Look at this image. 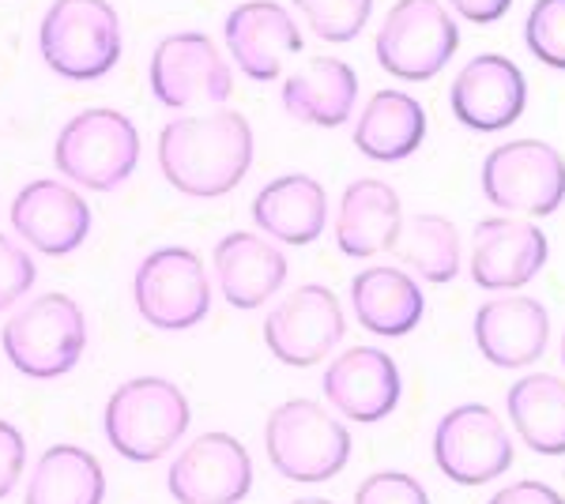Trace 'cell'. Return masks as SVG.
<instances>
[{"label":"cell","mask_w":565,"mask_h":504,"mask_svg":"<svg viewBox=\"0 0 565 504\" xmlns=\"http://www.w3.org/2000/svg\"><path fill=\"white\" fill-rule=\"evenodd\" d=\"M253 167V128L238 109L174 117L159 132V170L181 196L218 200Z\"/></svg>","instance_id":"6da1fadb"},{"label":"cell","mask_w":565,"mask_h":504,"mask_svg":"<svg viewBox=\"0 0 565 504\" xmlns=\"http://www.w3.org/2000/svg\"><path fill=\"white\" fill-rule=\"evenodd\" d=\"M193 421L189 396L167 377H136L109 392L106 441L129 463H159L181 444Z\"/></svg>","instance_id":"7a4b0ae2"},{"label":"cell","mask_w":565,"mask_h":504,"mask_svg":"<svg viewBox=\"0 0 565 504\" xmlns=\"http://www.w3.org/2000/svg\"><path fill=\"white\" fill-rule=\"evenodd\" d=\"M264 452L290 482H328L351 460V433L313 399H287L264 421Z\"/></svg>","instance_id":"3957f363"},{"label":"cell","mask_w":565,"mask_h":504,"mask_svg":"<svg viewBox=\"0 0 565 504\" xmlns=\"http://www.w3.org/2000/svg\"><path fill=\"white\" fill-rule=\"evenodd\" d=\"M0 346L15 373L31 380H57L76 369L87 351V317L76 298L42 294L8 317Z\"/></svg>","instance_id":"277c9868"},{"label":"cell","mask_w":565,"mask_h":504,"mask_svg":"<svg viewBox=\"0 0 565 504\" xmlns=\"http://www.w3.org/2000/svg\"><path fill=\"white\" fill-rule=\"evenodd\" d=\"M121 20L109 0H53L39 26L42 61L57 76L87 84L121 61Z\"/></svg>","instance_id":"5b68a950"},{"label":"cell","mask_w":565,"mask_h":504,"mask_svg":"<svg viewBox=\"0 0 565 504\" xmlns=\"http://www.w3.org/2000/svg\"><path fill=\"white\" fill-rule=\"evenodd\" d=\"M140 162V132L121 109H84L57 132L53 167L72 185L109 192L132 178Z\"/></svg>","instance_id":"8992f818"},{"label":"cell","mask_w":565,"mask_h":504,"mask_svg":"<svg viewBox=\"0 0 565 504\" xmlns=\"http://www.w3.org/2000/svg\"><path fill=\"white\" fill-rule=\"evenodd\" d=\"M136 313L159 332H189L212 313V279L185 245H167L140 260L132 279Z\"/></svg>","instance_id":"52a82bcc"},{"label":"cell","mask_w":565,"mask_h":504,"mask_svg":"<svg viewBox=\"0 0 565 504\" xmlns=\"http://www.w3.org/2000/svg\"><path fill=\"white\" fill-rule=\"evenodd\" d=\"M482 196L509 215L546 218L565 204V159L543 140H513L487 154Z\"/></svg>","instance_id":"ba28073f"},{"label":"cell","mask_w":565,"mask_h":504,"mask_svg":"<svg viewBox=\"0 0 565 504\" xmlns=\"http://www.w3.org/2000/svg\"><path fill=\"white\" fill-rule=\"evenodd\" d=\"M373 45L381 68L407 84H423L452 61L460 31L441 0H396Z\"/></svg>","instance_id":"9c48e42d"},{"label":"cell","mask_w":565,"mask_h":504,"mask_svg":"<svg viewBox=\"0 0 565 504\" xmlns=\"http://www.w3.org/2000/svg\"><path fill=\"white\" fill-rule=\"evenodd\" d=\"M434 463L457 485H487L513 467V433L487 403H460L437 421Z\"/></svg>","instance_id":"30bf717a"},{"label":"cell","mask_w":565,"mask_h":504,"mask_svg":"<svg viewBox=\"0 0 565 504\" xmlns=\"http://www.w3.org/2000/svg\"><path fill=\"white\" fill-rule=\"evenodd\" d=\"M348 335V317L340 298L321 282H302L264 317V346L290 369H309L324 362Z\"/></svg>","instance_id":"8fae6325"},{"label":"cell","mask_w":565,"mask_h":504,"mask_svg":"<svg viewBox=\"0 0 565 504\" xmlns=\"http://www.w3.org/2000/svg\"><path fill=\"white\" fill-rule=\"evenodd\" d=\"M151 95L167 109L218 106L231 98L234 76L218 45L200 31L167 34L151 53Z\"/></svg>","instance_id":"7c38bea8"},{"label":"cell","mask_w":565,"mask_h":504,"mask_svg":"<svg viewBox=\"0 0 565 504\" xmlns=\"http://www.w3.org/2000/svg\"><path fill=\"white\" fill-rule=\"evenodd\" d=\"M178 504H242L253 490V455L231 433H200L167 474Z\"/></svg>","instance_id":"4fadbf2b"},{"label":"cell","mask_w":565,"mask_h":504,"mask_svg":"<svg viewBox=\"0 0 565 504\" xmlns=\"http://www.w3.org/2000/svg\"><path fill=\"white\" fill-rule=\"evenodd\" d=\"M321 392L343 418L373 426V421H385L399 407L404 377H399V365L392 362L388 351L351 346L340 357H332V365L321 377Z\"/></svg>","instance_id":"5bb4252c"},{"label":"cell","mask_w":565,"mask_h":504,"mask_svg":"<svg viewBox=\"0 0 565 504\" xmlns=\"http://www.w3.org/2000/svg\"><path fill=\"white\" fill-rule=\"evenodd\" d=\"M449 106L452 117L471 132H501L521 121L527 106L524 72L501 53H479L452 79Z\"/></svg>","instance_id":"9a60e30c"},{"label":"cell","mask_w":565,"mask_h":504,"mask_svg":"<svg viewBox=\"0 0 565 504\" xmlns=\"http://www.w3.org/2000/svg\"><path fill=\"white\" fill-rule=\"evenodd\" d=\"M551 242L524 218H482L471 234V279L479 290H521L546 268Z\"/></svg>","instance_id":"2e32d148"},{"label":"cell","mask_w":565,"mask_h":504,"mask_svg":"<svg viewBox=\"0 0 565 504\" xmlns=\"http://www.w3.org/2000/svg\"><path fill=\"white\" fill-rule=\"evenodd\" d=\"M12 230L31 245L34 253L45 256H68L87 242L90 234V207L76 189L65 181H31L15 192L12 200Z\"/></svg>","instance_id":"e0dca14e"},{"label":"cell","mask_w":565,"mask_h":504,"mask_svg":"<svg viewBox=\"0 0 565 504\" xmlns=\"http://www.w3.org/2000/svg\"><path fill=\"white\" fill-rule=\"evenodd\" d=\"M226 50L245 79L253 84H271L290 57L302 53V31L295 15L276 0H249L226 15Z\"/></svg>","instance_id":"ac0fdd59"},{"label":"cell","mask_w":565,"mask_h":504,"mask_svg":"<svg viewBox=\"0 0 565 504\" xmlns=\"http://www.w3.org/2000/svg\"><path fill=\"white\" fill-rule=\"evenodd\" d=\"M476 346L494 369H527L551 343V313L540 298L505 294L490 298L476 309Z\"/></svg>","instance_id":"d6986e66"},{"label":"cell","mask_w":565,"mask_h":504,"mask_svg":"<svg viewBox=\"0 0 565 504\" xmlns=\"http://www.w3.org/2000/svg\"><path fill=\"white\" fill-rule=\"evenodd\" d=\"M212 268L223 298L242 313L260 309L287 282V256L279 253V245L249 230L226 234L212 253Z\"/></svg>","instance_id":"ffe728a7"},{"label":"cell","mask_w":565,"mask_h":504,"mask_svg":"<svg viewBox=\"0 0 565 504\" xmlns=\"http://www.w3.org/2000/svg\"><path fill=\"white\" fill-rule=\"evenodd\" d=\"M404 226V207L388 181L359 178L343 189L335 207V245L351 260H370L396 245Z\"/></svg>","instance_id":"44dd1931"},{"label":"cell","mask_w":565,"mask_h":504,"mask_svg":"<svg viewBox=\"0 0 565 504\" xmlns=\"http://www.w3.org/2000/svg\"><path fill=\"white\" fill-rule=\"evenodd\" d=\"M253 223L279 245H309L328 226V196L309 173H282L253 200Z\"/></svg>","instance_id":"7402d4cb"},{"label":"cell","mask_w":565,"mask_h":504,"mask_svg":"<svg viewBox=\"0 0 565 504\" xmlns=\"http://www.w3.org/2000/svg\"><path fill=\"white\" fill-rule=\"evenodd\" d=\"M359 103V76L340 57H313L282 84V109L313 128H340Z\"/></svg>","instance_id":"603a6c76"},{"label":"cell","mask_w":565,"mask_h":504,"mask_svg":"<svg viewBox=\"0 0 565 504\" xmlns=\"http://www.w3.org/2000/svg\"><path fill=\"white\" fill-rule=\"evenodd\" d=\"M351 309L370 335L399 339L423 324V287L399 268H366L351 279Z\"/></svg>","instance_id":"cb8c5ba5"},{"label":"cell","mask_w":565,"mask_h":504,"mask_svg":"<svg viewBox=\"0 0 565 504\" xmlns=\"http://www.w3.org/2000/svg\"><path fill=\"white\" fill-rule=\"evenodd\" d=\"M426 140V109L404 90H377L354 125V148L373 162H404Z\"/></svg>","instance_id":"d4e9b609"},{"label":"cell","mask_w":565,"mask_h":504,"mask_svg":"<svg viewBox=\"0 0 565 504\" xmlns=\"http://www.w3.org/2000/svg\"><path fill=\"white\" fill-rule=\"evenodd\" d=\"M513 433L535 455H565V380L554 373H527L505 396Z\"/></svg>","instance_id":"484cf974"},{"label":"cell","mask_w":565,"mask_h":504,"mask_svg":"<svg viewBox=\"0 0 565 504\" xmlns=\"http://www.w3.org/2000/svg\"><path fill=\"white\" fill-rule=\"evenodd\" d=\"M106 471L87 448L53 444L31 467L23 504H103Z\"/></svg>","instance_id":"4316f807"},{"label":"cell","mask_w":565,"mask_h":504,"mask_svg":"<svg viewBox=\"0 0 565 504\" xmlns=\"http://www.w3.org/2000/svg\"><path fill=\"white\" fill-rule=\"evenodd\" d=\"M392 253L423 282H452L460 271V253H463L460 230L452 218L434 215V211H418V215L404 218Z\"/></svg>","instance_id":"83f0119b"},{"label":"cell","mask_w":565,"mask_h":504,"mask_svg":"<svg viewBox=\"0 0 565 504\" xmlns=\"http://www.w3.org/2000/svg\"><path fill=\"white\" fill-rule=\"evenodd\" d=\"M295 8L321 42H351L370 23L373 0H295Z\"/></svg>","instance_id":"f1b7e54d"},{"label":"cell","mask_w":565,"mask_h":504,"mask_svg":"<svg viewBox=\"0 0 565 504\" xmlns=\"http://www.w3.org/2000/svg\"><path fill=\"white\" fill-rule=\"evenodd\" d=\"M524 42L535 61L565 72V0H535L524 23Z\"/></svg>","instance_id":"f546056e"},{"label":"cell","mask_w":565,"mask_h":504,"mask_svg":"<svg viewBox=\"0 0 565 504\" xmlns=\"http://www.w3.org/2000/svg\"><path fill=\"white\" fill-rule=\"evenodd\" d=\"M34 279H39V268H34L31 253L8 234H0V313H8L15 301L31 294Z\"/></svg>","instance_id":"4dcf8cb0"},{"label":"cell","mask_w":565,"mask_h":504,"mask_svg":"<svg viewBox=\"0 0 565 504\" xmlns=\"http://www.w3.org/2000/svg\"><path fill=\"white\" fill-rule=\"evenodd\" d=\"M354 504H430V493L407 471H377L354 490Z\"/></svg>","instance_id":"1f68e13d"},{"label":"cell","mask_w":565,"mask_h":504,"mask_svg":"<svg viewBox=\"0 0 565 504\" xmlns=\"http://www.w3.org/2000/svg\"><path fill=\"white\" fill-rule=\"evenodd\" d=\"M26 471V441L23 433L12 426V421L0 418V501L8 497V493H15V485H20Z\"/></svg>","instance_id":"d6a6232c"},{"label":"cell","mask_w":565,"mask_h":504,"mask_svg":"<svg viewBox=\"0 0 565 504\" xmlns=\"http://www.w3.org/2000/svg\"><path fill=\"white\" fill-rule=\"evenodd\" d=\"M487 504H565V497L546 482L521 479V482L505 485V490H498Z\"/></svg>","instance_id":"836d02e7"},{"label":"cell","mask_w":565,"mask_h":504,"mask_svg":"<svg viewBox=\"0 0 565 504\" xmlns=\"http://www.w3.org/2000/svg\"><path fill=\"white\" fill-rule=\"evenodd\" d=\"M449 4L471 23H498L513 8V0H449Z\"/></svg>","instance_id":"e575fe53"},{"label":"cell","mask_w":565,"mask_h":504,"mask_svg":"<svg viewBox=\"0 0 565 504\" xmlns=\"http://www.w3.org/2000/svg\"><path fill=\"white\" fill-rule=\"evenodd\" d=\"M290 504H335V501H324V497H298V501H290Z\"/></svg>","instance_id":"d590c367"},{"label":"cell","mask_w":565,"mask_h":504,"mask_svg":"<svg viewBox=\"0 0 565 504\" xmlns=\"http://www.w3.org/2000/svg\"><path fill=\"white\" fill-rule=\"evenodd\" d=\"M562 365H565V332H562Z\"/></svg>","instance_id":"8d00e7d4"}]
</instances>
